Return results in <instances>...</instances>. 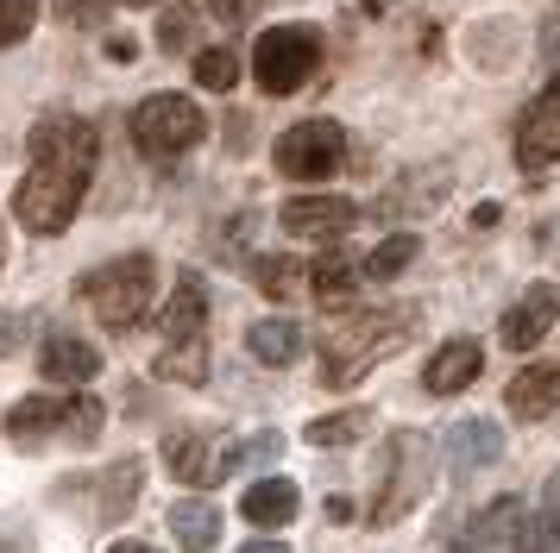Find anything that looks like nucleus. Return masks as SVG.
I'll return each mask as SVG.
<instances>
[{
  "instance_id": "1",
  "label": "nucleus",
  "mask_w": 560,
  "mask_h": 553,
  "mask_svg": "<svg viewBox=\"0 0 560 553\" xmlns=\"http://www.w3.org/2000/svg\"><path fill=\"white\" fill-rule=\"evenodd\" d=\"M95 157H102V132L82 114H51V120L32 126V170L13 196L20 226L26 233H63L89 196Z\"/></svg>"
},
{
  "instance_id": "2",
  "label": "nucleus",
  "mask_w": 560,
  "mask_h": 553,
  "mask_svg": "<svg viewBox=\"0 0 560 553\" xmlns=\"http://www.w3.org/2000/svg\"><path fill=\"white\" fill-rule=\"evenodd\" d=\"M409 327H416V315H409V308H372V315H353V321H347L328 346H322V358H328V365H322V377H328V384H353V377L365 372L378 352H390L397 340H404Z\"/></svg>"
},
{
  "instance_id": "3",
  "label": "nucleus",
  "mask_w": 560,
  "mask_h": 553,
  "mask_svg": "<svg viewBox=\"0 0 560 553\" xmlns=\"http://www.w3.org/2000/svg\"><path fill=\"white\" fill-rule=\"evenodd\" d=\"M152 283H158V264L145 251H127V258H114V264L82 276V296L95 302V315L107 327H139L145 308H152Z\"/></svg>"
},
{
  "instance_id": "4",
  "label": "nucleus",
  "mask_w": 560,
  "mask_h": 553,
  "mask_svg": "<svg viewBox=\"0 0 560 553\" xmlns=\"http://www.w3.org/2000/svg\"><path fill=\"white\" fill-rule=\"evenodd\" d=\"M322 63V32L315 25H271L253 45V75L265 95H296Z\"/></svg>"
},
{
  "instance_id": "5",
  "label": "nucleus",
  "mask_w": 560,
  "mask_h": 553,
  "mask_svg": "<svg viewBox=\"0 0 560 553\" xmlns=\"http://www.w3.org/2000/svg\"><path fill=\"white\" fill-rule=\"evenodd\" d=\"M132 145L145 151V157H183L189 145H202V132H208V120H202V107L189 95H152V101H139L132 107Z\"/></svg>"
},
{
  "instance_id": "6",
  "label": "nucleus",
  "mask_w": 560,
  "mask_h": 553,
  "mask_svg": "<svg viewBox=\"0 0 560 553\" xmlns=\"http://www.w3.org/2000/svg\"><path fill=\"white\" fill-rule=\"evenodd\" d=\"M7 434H13V440H38V434L95 440V434H102V402H89V397H26V402L7 409Z\"/></svg>"
},
{
  "instance_id": "7",
  "label": "nucleus",
  "mask_w": 560,
  "mask_h": 553,
  "mask_svg": "<svg viewBox=\"0 0 560 553\" xmlns=\"http://www.w3.org/2000/svg\"><path fill=\"white\" fill-rule=\"evenodd\" d=\"M271 157H278V170L290 176V183H322V176H334L347 164V132L334 120H303V126L283 132Z\"/></svg>"
},
{
  "instance_id": "8",
  "label": "nucleus",
  "mask_w": 560,
  "mask_h": 553,
  "mask_svg": "<svg viewBox=\"0 0 560 553\" xmlns=\"http://www.w3.org/2000/svg\"><path fill=\"white\" fill-rule=\"evenodd\" d=\"M422 491H429V440L422 434H390V478L372 497V522H397Z\"/></svg>"
},
{
  "instance_id": "9",
  "label": "nucleus",
  "mask_w": 560,
  "mask_h": 553,
  "mask_svg": "<svg viewBox=\"0 0 560 553\" xmlns=\"http://www.w3.org/2000/svg\"><path fill=\"white\" fill-rule=\"evenodd\" d=\"M516 164H560V82H548L541 95L523 107V120H516Z\"/></svg>"
},
{
  "instance_id": "10",
  "label": "nucleus",
  "mask_w": 560,
  "mask_h": 553,
  "mask_svg": "<svg viewBox=\"0 0 560 553\" xmlns=\"http://www.w3.org/2000/svg\"><path fill=\"white\" fill-rule=\"evenodd\" d=\"M283 233H296V239H340V233H353L359 208L347 196H296L283 201Z\"/></svg>"
},
{
  "instance_id": "11",
  "label": "nucleus",
  "mask_w": 560,
  "mask_h": 553,
  "mask_svg": "<svg viewBox=\"0 0 560 553\" xmlns=\"http://www.w3.org/2000/svg\"><path fill=\"white\" fill-rule=\"evenodd\" d=\"M164 459H171V472L183 478V484H221V478L240 466V447H214V440H202V434H171L164 440Z\"/></svg>"
},
{
  "instance_id": "12",
  "label": "nucleus",
  "mask_w": 560,
  "mask_h": 553,
  "mask_svg": "<svg viewBox=\"0 0 560 553\" xmlns=\"http://www.w3.org/2000/svg\"><path fill=\"white\" fill-rule=\"evenodd\" d=\"M560 321V290L555 283H535V290H523V302L516 308H504V346L510 352H529V346H541L548 340V327Z\"/></svg>"
},
{
  "instance_id": "13",
  "label": "nucleus",
  "mask_w": 560,
  "mask_h": 553,
  "mask_svg": "<svg viewBox=\"0 0 560 553\" xmlns=\"http://www.w3.org/2000/svg\"><path fill=\"white\" fill-rule=\"evenodd\" d=\"M164 346H177V340H202V327H208V290H202V276L196 271H183L177 276V290H171V308H164Z\"/></svg>"
},
{
  "instance_id": "14",
  "label": "nucleus",
  "mask_w": 560,
  "mask_h": 553,
  "mask_svg": "<svg viewBox=\"0 0 560 553\" xmlns=\"http://www.w3.org/2000/svg\"><path fill=\"white\" fill-rule=\"evenodd\" d=\"M485 372V352L479 340H447V346L429 358V372H422V384H429L434 397H454V390H466L472 377Z\"/></svg>"
},
{
  "instance_id": "15",
  "label": "nucleus",
  "mask_w": 560,
  "mask_h": 553,
  "mask_svg": "<svg viewBox=\"0 0 560 553\" xmlns=\"http://www.w3.org/2000/svg\"><path fill=\"white\" fill-rule=\"evenodd\" d=\"M38 365H45L51 384H89V377L102 372V352L89 346V340H77V333H51L45 352H38Z\"/></svg>"
},
{
  "instance_id": "16",
  "label": "nucleus",
  "mask_w": 560,
  "mask_h": 553,
  "mask_svg": "<svg viewBox=\"0 0 560 553\" xmlns=\"http://www.w3.org/2000/svg\"><path fill=\"white\" fill-rule=\"evenodd\" d=\"M510 409H516L523 422L555 415V409H560V365H529V372L510 377Z\"/></svg>"
},
{
  "instance_id": "17",
  "label": "nucleus",
  "mask_w": 560,
  "mask_h": 553,
  "mask_svg": "<svg viewBox=\"0 0 560 553\" xmlns=\"http://www.w3.org/2000/svg\"><path fill=\"white\" fill-rule=\"evenodd\" d=\"M240 509H246V522L253 528H283L290 516H296V484H290V478H265V484L246 491Z\"/></svg>"
},
{
  "instance_id": "18",
  "label": "nucleus",
  "mask_w": 560,
  "mask_h": 553,
  "mask_svg": "<svg viewBox=\"0 0 560 553\" xmlns=\"http://www.w3.org/2000/svg\"><path fill=\"white\" fill-rule=\"evenodd\" d=\"M308 290L328 302V308H347L353 290H359V264L347 258V251H328V258H315V264H308Z\"/></svg>"
},
{
  "instance_id": "19",
  "label": "nucleus",
  "mask_w": 560,
  "mask_h": 553,
  "mask_svg": "<svg viewBox=\"0 0 560 553\" xmlns=\"http://www.w3.org/2000/svg\"><path fill=\"white\" fill-rule=\"evenodd\" d=\"M171 528H177V541L189 553H208L214 541H221V509L202 497H189V503H171Z\"/></svg>"
},
{
  "instance_id": "20",
  "label": "nucleus",
  "mask_w": 560,
  "mask_h": 553,
  "mask_svg": "<svg viewBox=\"0 0 560 553\" xmlns=\"http://www.w3.org/2000/svg\"><path fill=\"white\" fill-rule=\"evenodd\" d=\"M246 346H253L258 365H296L303 358V327L296 321H253Z\"/></svg>"
},
{
  "instance_id": "21",
  "label": "nucleus",
  "mask_w": 560,
  "mask_h": 553,
  "mask_svg": "<svg viewBox=\"0 0 560 553\" xmlns=\"http://www.w3.org/2000/svg\"><path fill=\"white\" fill-rule=\"evenodd\" d=\"M441 189H447V170L434 164V170H416L397 183V196H384V214H429L434 201H441Z\"/></svg>"
},
{
  "instance_id": "22",
  "label": "nucleus",
  "mask_w": 560,
  "mask_h": 553,
  "mask_svg": "<svg viewBox=\"0 0 560 553\" xmlns=\"http://www.w3.org/2000/svg\"><path fill=\"white\" fill-rule=\"evenodd\" d=\"M447 447H454L459 466H491V459H504V434L491 422H454Z\"/></svg>"
},
{
  "instance_id": "23",
  "label": "nucleus",
  "mask_w": 560,
  "mask_h": 553,
  "mask_svg": "<svg viewBox=\"0 0 560 553\" xmlns=\"http://www.w3.org/2000/svg\"><path fill=\"white\" fill-rule=\"evenodd\" d=\"M253 283L265 290V296L290 302V296H303V290H308V271L296 264V258H258V264H253Z\"/></svg>"
},
{
  "instance_id": "24",
  "label": "nucleus",
  "mask_w": 560,
  "mask_h": 553,
  "mask_svg": "<svg viewBox=\"0 0 560 553\" xmlns=\"http://www.w3.org/2000/svg\"><path fill=\"white\" fill-rule=\"evenodd\" d=\"M158 377H171V384H202L208 377V340H177V346H164Z\"/></svg>"
},
{
  "instance_id": "25",
  "label": "nucleus",
  "mask_w": 560,
  "mask_h": 553,
  "mask_svg": "<svg viewBox=\"0 0 560 553\" xmlns=\"http://www.w3.org/2000/svg\"><path fill=\"white\" fill-rule=\"evenodd\" d=\"M240 82V57H233L228 45H214V50H196V89H233Z\"/></svg>"
},
{
  "instance_id": "26",
  "label": "nucleus",
  "mask_w": 560,
  "mask_h": 553,
  "mask_svg": "<svg viewBox=\"0 0 560 553\" xmlns=\"http://www.w3.org/2000/svg\"><path fill=\"white\" fill-rule=\"evenodd\" d=\"M416 251H422V239H409V233H390V239H384V246L372 251L359 271H365V276H397V271H409V258H416Z\"/></svg>"
},
{
  "instance_id": "27",
  "label": "nucleus",
  "mask_w": 560,
  "mask_h": 553,
  "mask_svg": "<svg viewBox=\"0 0 560 553\" xmlns=\"http://www.w3.org/2000/svg\"><path fill=\"white\" fill-rule=\"evenodd\" d=\"M555 541H560V522H555V516H535V522L523 516V522L510 528V553H548Z\"/></svg>"
},
{
  "instance_id": "28",
  "label": "nucleus",
  "mask_w": 560,
  "mask_h": 553,
  "mask_svg": "<svg viewBox=\"0 0 560 553\" xmlns=\"http://www.w3.org/2000/svg\"><path fill=\"white\" fill-rule=\"evenodd\" d=\"M516 522H523V503H516V497H498L491 509H485V522L472 528L466 541H472V548H491V541H498L504 528H516Z\"/></svg>"
},
{
  "instance_id": "29",
  "label": "nucleus",
  "mask_w": 560,
  "mask_h": 553,
  "mask_svg": "<svg viewBox=\"0 0 560 553\" xmlns=\"http://www.w3.org/2000/svg\"><path fill=\"white\" fill-rule=\"evenodd\" d=\"M359 434H365V415H359V409L328 415V422H308V440H315V447H347V440H359Z\"/></svg>"
},
{
  "instance_id": "30",
  "label": "nucleus",
  "mask_w": 560,
  "mask_h": 553,
  "mask_svg": "<svg viewBox=\"0 0 560 553\" xmlns=\"http://www.w3.org/2000/svg\"><path fill=\"white\" fill-rule=\"evenodd\" d=\"M132 491H139V466H132V459H120V466H114V478H107V491H102V516H127Z\"/></svg>"
},
{
  "instance_id": "31",
  "label": "nucleus",
  "mask_w": 560,
  "mask_h": 553,
  "mask_svg": "<svg viewBox=\"0 0 560 553\" xmlns=\"http://www.w3.org/2000/svg\"><path fill=\"white\" fill-rule=\"evenodd\" d=\"M32 20H38V0H0V45H26Z\"/></svg>"
},
{
  "instance_id": "32",
  "label": "nucleus",
  "mask_w": 560,
  "mask_h": 553,
  "mask_svg": "<svg viewBox=\"0 0 560 553\" xmlns=\"http://www.w3.org/2000/svg\"><path fill=\"white\" fill-rule=\"evenodd\" d=\"M189 32H196V13L177 7V13H164V25H158V45L164 50H189Z\"/></svg>"
},
{
  "instance_id": "33",
  "label": "nucleus",
  "mask_w": 560,
  "mask_h": 553,
  "mask_svg": "<svg viewBox=\"0 0 560 553\" xmlns=\"http://www.w3.org/2000/svg\"><path fill=\"white\" fill-rule=\"evenodd\" d=\"M202 7H208V13H214L221 25H246L258 7H265V0H202Z\"/></svg>"
},
{
  "instance_id": "34",
  "label": "nucleus",
  "mask_w": 560,
  "mask_h": 553,
  "mask_svg": "<svg viewBox=\"0 0 560 553\" xmlns=\"http://www.w3.org/2000/svg\"><path fill=\"white\" fill-rule=\"evenodd\" d=\"M26 315H0V358H7V352L20 346V340H26Z\"/></svg>"
},
{
  "instance_id": "35",
  "label": "nucleus",
  "mask_w": 560,
  "mask_h": 553,
  "mask_svg": "<svg viewBox=\"0 0 560 553\" xmlns=\"http://www.w3.org/2000/svg\"><path fill=\"white\" fill-rule=\"evenodd\" d=\"M240 553H290V548H278V541H253V548H240Z\"/></svg>"
},
{
  "instance_id": "36",
  "label": "nucleus",
  "mask_w": 560,
  "mask_h": 553,
  "mask_svg": "<svg viewBox=\"0 0 560 553\" xmlns=\"http://www.w3.org/2000/svg\"><path fill=\"white\" fill-rule=\"evenodd\" d=\"M107 553H158V548H145V541H120V548H107Z\"/></svg>"
},
{
  "instance_id": "37",
  "label": "nucleus",
  "mask_w": 560,
  "mask_h": 553,
  "mask_svg": "<svg viewBox=\"0 0 560 553\" xmlns=\"http://www.w3.org/2000/svg\"><path fill=\"white\" fill-rule=\"evenodd\" d=\"M120 7H152V0H120Z\"/></svg>"
}]
</instances>
